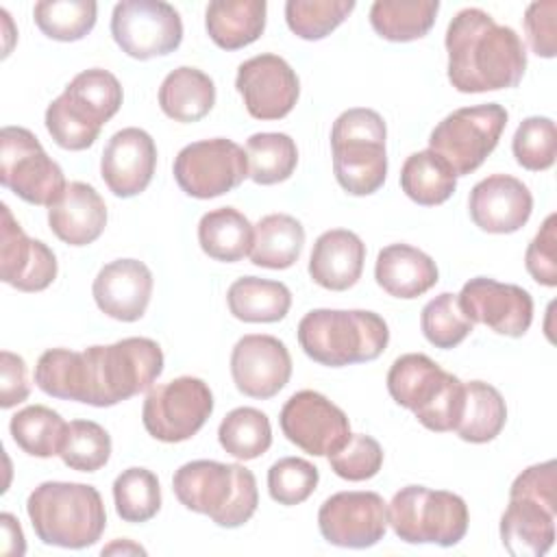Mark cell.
Returning <instances> with one entry per match:
<instances>
[{"instance_id":"cell-1","label":"cell","mask_w":557,"mask_h":557,"mask_svg":"<svg viewBox=\"0 0 557 557\" xmlns=\"http://www.w3.org/2000/svg\"><path fill=\"white\" fill-rule=\"evenodd\" d=\"M163 372V350L150 337H124L85 350L50 348L35 366V385L61 400L113 407L152 387Z\"/></svg>"},{"instance_id":"cell-2","label":"cell","mask_w":557,"mask_h":557,"mask_svg":"<svg viewBox=\"0 0 557 557\" xmlns=\"http://www.w3.org/2000/svg\"><path fill=\"white\" fill-rule=\"evenodd\" d=\"M448 81L461 94L516 87L527 70L520 35L476 7L461 9L446 28Z\"/></svg>"},{"instance_id":"cell-3","label":"cell","mask_w":557,"mask_h":557,"mask_svg":"<svg viewBox=\"0 0 557 557\" xmlns=\"http://www.w3.org/2000/svg\"><path fill=\"white\" fill-rule=\"evenodd\" d=\"M172 490L185 509L209 516L224 529H237L248 522L259 505L257 479L242 463L187 461L174 472Z\"/></svg>"},{"instance_id":"cell-4","label":"cell","mask_w":557,"mask_h":557,"mask_svg":"<svg viewBox=\"0 0 557 557\" xmlns=\"http://www.w3.org/2000/svg\"><path fill=\"white\" fill-rule=\"evenodd\" d=\"M26 513L44 544L74 550L96 544L107 527L100 492L74 481L39 483L28 494Z\"/></svg>"},{"instance_id":"cell-5","label":"cell","mask_w":557,"mask_h":557,"mask_svg":"<svg viewBox=\"0 0 557 557\" xmlns=\"http://www.w3.org/2000/svg\"><path fill=\"white\" fill-rule=\"evenodd\" d=\"M387 342V322L366 309H311L298 322L300 348L309 359L329 368L374 361Z\"/></svg>"},{"instance_id":"cell-6","label":"cell","mask_w":557,"mask_h":557,"mask_svg":"<svg viewBox=\"0 0 557 557\" xmlns=\"http://www.w3.org/2000/svg\"><path fill=\"white\" fill-rule=\"evenodd\" d=\"M557 463L529 466L509 487V505L500 516V542L511 557H542L555 544Z\"/></svg>"},{"instance_id":"cell-7","label":"cell","mask_w":557,"mask_h":557,"mask_svg":"<svg viewBox=\"0 0 557 557\" xmlns=\"http://www.w3.org/2000/svg\"><path fill=\"white\" fill-rule=\"evenodd\" d=\"M120 81L102 67L76 74L46 109V128L63 150L89 148L122 107Z\"/></svg>"},{"instance_id":"cell-8","label":"cell","mask_w":557,"mask_h":557,"mask_svg":"<svg viewBox=\"0 0 557 557\" xmlns=\"http://www.w3.org/2000/svg\"><path fill=\"white\" fill-rule=\"evenodd\" d=\"M387 392L429 431L446 433L459 424L466 383L422 352L400 355L392 363Z\"/></svg>"},{"instance_id":"cell-9","label":"cell","mask_w":557,"mask_h":557,"mask_svg":"<svg viewBox=\"0 0 557 557\" xmlns=\"http://www.w3.org/2000/svg\"><path fill=\"white\" fill-rule=\"evenodd\" d=\"M387 128L374 109L355 107L337 115L331 128L333 172L350 196L379 191L387 176Z\"/></svg>"},{"instance_id":"cell-10","label":"cell","mask_w":557,"mask_h":557,"mask_svg":"<svg viewBox=\"0 0 557 557\" xmlns=\"http://www.w3.org/2000/svg\"><path fill=\"white\" fill-rule=\"evenodd\" d=\"M387 524L407 544H459L470 524L468 505L448 490L400 487L387 505Z\"/></svg>"},{"instance_id":"cell-11","label":"cell","mask_w":557,"mask_h":557,"mask_svg":"<svg viewBox=\"0 0 557 557\" xmlns=\"http://www.w3.org/2000/svg\"><path fill=\"white\" fill-rule=\"evenodd\" d=\"M507 111L496 102L461 107L448 113L429 135V150L440 154L457 176L472 174L498 146Z\"/></svg>"},{"instance_id":"cell-12","label":"cell","mask_w":557,"mask_h":557,"mask_svg":"<svg viewBox=\"0 0 557 557\" xmlns=\"http://www.w3.org/2000/svg\"><path fill=\"white\" fill-rule=\"evenodd\" d=\"M0 183L28 205L52 207L67 183L61 165L24 126L0 131Z\"/></svg>"},{"instance_id":"cell-13","label":"cell","mask_w":557,"mask_h":557,"mask_svg":"<svg viewBox=\"0 0 557 557\" xmlns=\"http://www.w3.org/2000/svg\"><path fill=\"white\" fill-rule=\"evenodd\" d=\"M213 413V394L198 376H176L148 389L141 422L150 437L178 444L194 437Z\"/></svg>"},{"instance_id":"cell-14","label":"cell","mask_w":557,"mask_h":557,"mask_svg":"<svg viewBox=\"0 0 557 557\" xmlns=\"http://www.w3.org/2000/svg\"><path fill=\"white\" fill-rule=\"evenodd\" d=\"M172 172L187 196L209 200L233 191L248 178V157L233 139H200L178 150Z\"/></svg>"},{"instance_id":"cell-15","label":"cell","mask_w":557,"mask_h":557,"mask_svg":"<svg viewBox=\"0 0 557 557\" xmlns=\"http://www.w3.org/2000/svg\"><path fill=\"white\" fill-rule=\"evenodd\" d=\"M113 41L133 59L148 61L174 52L183 41V20L163 0H122L111 13Z\"/></svg>"},{"instance_id":"cell-16","label":"cell","mask_w":557,"mask_h":557,"mask_svg":"<svg viewBox=\"0 0 557 557\" xmlns=\"http://www.w3.org/2000/svg\"><path fill=\"white\" fill-rule=\"evenodd\" d=\"M278 424L292 444L313 457H329L350 437L348 416L313 389L292 394L281 409Z\"/></svg>"},{"instance_id":"cell-17","label":"cell","mask_w":557,"mask_h":557,"mask_svg":"<svg viewBox=\"0 0 557 557\" xmlns=\"http://www.w3.org/2000/svg\"><path fill=\"white\" fill-rule=\"evenodd\" d=\"M322 537L339 548H370L387 531V503L376 492H337L318 511Z\"/></svg>"},{"instance_id":"cell-18","label":"cell","mask_w":557,"mask_h":557,"mask_svg":"<svg viewBox=\"0 0 557 557\" xmlns=\"http://www.w3.org/2000/svg\"><path fill=\"white\" fill-rule=\"evenodd\" d=\"M457 300L472 324H485L498 335L522 337L533 322V298L513 283L474 276L461 287Z\"/></svg>"},{"instance_id":"cell-19","label":"cell","mask_w":557,"mask_h":557,"mask_svg":"<svg viewBox=\"0 0 557 557\" xmlns=\"http://www.w3.org/2000/svg\"><path fill=\"white\" fill-rule=\"evenodd\" d=\"M235 87L255 120L285 117L300 96L298 74L283 57L272 52L244 61L237 67Z\"/></svg>"},{"instance_id":"cell-20","label":"cell","mask_w":557,"mask_h":557,"mask_svg":"<svg viewBox=\"0 0 557 557\" xmlns=\"http://www.w3.org/2000/svg\"><path fill=\"white\" fill-rule=\"evenodd\" d=\"M231 376L244 396L268 400L289 383L292 355L274 335H244L231 352Z\"/></svg>"},{"instance_id":"cell-21","label":"cell","mask_w":557,"mask_h":557,"mask_svg":"<svg viewBox=\"0 0 557 557\" xmlns=\"http://www.w3.org/2000/svg\"><path fill=\"white\" fill-rule=\"evenodd\" d=\"M0 278L20 292H41L57 278V257L41 242L24 233L11 209L0 205Z\"/></svg>"},{"instance_id":"cell-22","label":"cell","mask_w":557,"mask_h":557,"mask_svg":"<svg viewBox=\"0 0 557 557\" xmlns=\"http://www.w3.org/2000/svg\"><path fill=\"white\" fill-rule=\"evenodd\" d=\"M157 168L154 139L137 126H126L111 135L100 157V176L117 198L141 194Z\"/></svg>"},{"instance_id":"cell-23","label":"cell","mask_w":557,"mask_h":557,"mask_svg":"<svg viewBox=\"0 0 557 557\" xmlns=\"http://www.w3.org/2000/svg\"><path fill=\"white\" fill-rule=\"evenodd\" d=\"M472 222L494 235L520 231L533 213V196L529 187L509 174H492L479 181L468 196Z\"/></svg>"},{"instance_id":"cell-24","label":"cell","mask_w":557,"mask_h":557,"mask_svg":"<svg viewBox=\"0 0 557 557\" xmlns=\"http://www.w3.org/2000/svg\"><path fill=\"white\" fill-rule=\"evenodd\" d=\"M152 272L139 259H115L100 268L91 294L98 309L120 322L139 320L152 296Z\"/></svg>"},{"instance_id":"cell-25","label":"cell","mask_w":557,"mask_h":557,"mask_svg":"<svg viewBox=\"0 0 557 557\" xmlns=\"http://www.w3.org/2000/svg\"><path fill=\"white\" fill-rule=\"evenodd\" d=\"M48 224L67 246H87L94 244L107 226V205L89 183L72 181L61 198L48 207Z\"/></svg>"},{"instance_id":"cell-26","label":"cell","mask_w":557,"mask_h":557,"mask_svg":"<svg viewBox=\"0 0 557 557\" xmlns=\"http://www.w3.org/2000/svg\"><path fill=\"white\" fill-rule=\"evenodd\" d=\"M366 244L348 228L324 231L309 257V276L324 289H350L363 272Z\"/></svg>"},{"instance_id":"cell-27","label":"cell","mask_w":557,"mask_h":557,"mask_svg":"<svg viewBox=\"0 0 557 557\" xmlns=\"http://www.w3.org/2000/svg\"><path fill=\"white\" fill-rule=\"evenodd\" d=\"M374 278L389 296L411 300L426 294L440 281V272L435 261L420 248L389 244L376 255Z\"/></svg>"},{"instance_id":"cell-28","label":"cell","mask_w":557,"mask_h":557,"mask_svg":"<svg viewBox=\"0 0 557 557\" xmlns=\"http://www.w3.org/2000/svg\"><path fill=\"white\" fill-rule=\"evenodd\" d=\"M265 0H213L205 11V28L222 50L250 46L265 30Z\"/></svg>"},{"instance_id":"cell-29","label":"cell","mask_w":557,"mask_h":557,"mask_svg":"<svg viewBox=\"0 0 557 557\" xmlns=\"http://www.w3.org/2000/svg\"><path fill=\"white\" fill-rule=\"evenodd\" d=\"M215 104V85L198 67L181 65L172 70L159 87V107L174 122H198Z\"/></svg>"},{"instance_id":"cell-30","label":"cell","mask_w":557,"mask_h":557,"mask_svg":"<svg viewBox=\"0 0 557 557\" xmlns=\"http://www.w3.org/2000/svg\"><path fill=\"white\" fill-rule=\"evenodd\" d=\"M255 226L235 207L207 211L198 222V244L215 261L235 263L250 255Z\"/></svg>"},{"instance_id":"cell-31","label":"cell","mask_w":557,"mask_h":557,"mask_svg":"<svg viewBox=\"0 0 557 557\" xmlns=\"http://www.w3.org/2000/svg\"><path fill=\"white\" fill-rule=\"evenodd\" d=\"M305 246V226L287 213L263 215L255 224L250 261L268 270L292 268Z\"/></svg>"},{"instance_id":"cell-32","label":"cell","mask_w":557,"mask_h":557,"mask_svg":"<svg viewBox=\"0 0 557 557\" xmlns=\"http://www.w3.org/2000/svg\"><path fill=\"white\" fill-rule=\"evenodd\" d=\"M226 305L242 322H278L292 307V292L281 281L242 276L231 283Z\"/></svg>"},{"instance_id":"cell-33","label":"cell","mask_w":557,"mask_h":557,"mask_svg":"<svg viewBox=\"0 0 557 557\" xmlns=\"http://www.w3.org/2000/svg\"><path fill=\"white\" fill-rule=\"evenodd\" d=\"M400 187L416 205L435 207L446 202L457 189V174L433 150L409 154L400 168Z\"/></svg>"},{"instance_id":"cell-34","label":"cell","mask_w":557,"mask_h":557,"mask_svg":"<svg viewBox=\"0 0 557 557\" xmlns=\"http://www.w3.org/2000/svg\"><path fill=\"white\" fill-rule=\"evenodd\" d=\"M437 11V0H376L370 7V24L383 39L405 44L424 37Z\"/></svg>"},{"instance_id":"cell-35","label":"cell","mask_w":557,"mask_h":557,"mask_svg":"<svg viewBox=\"0 0 557 557\" xmlns=\"http://www.w3.org/2000/svg\"><path fill=\"white\" fill-rule=\"evenodd\" d=\"M507 422V405L500 392L485 381L466 383V398L457 435L470 444H487L500 435Z\"/></svg>"},{"instance_id":"cell-36","label":"cell","mask_w":557,"mask_h":557,"mask_svg":"<svg viewBox=\"0 0 557 557\" xmlns=\"http://www.w3.org/2000/svg\"><path fill=\"white\" fill-rule=\"evenodd\" d=\"M13 442L30 457L48 459L59 455L67 435V422L46 405H28L11 416Z\"/></svg>"},{"instance_id":"cell-37","label":"cell","mask_w":557,"mask_h":557,"mask_svg":"<svg viewBox=\"0 0 557 557\" xmlns=\"http://www.w3.org/2000/svg\"><path fill=\"white\" fill-rule=\"evenodd\" d=\"M248 176L257 185L287 181L298 165L296 141L287 133H255L246 141Z\"/></svg>"},{"instance_id":"cell-38","label":"cell","mask_w":557,"mask_h":557,"mask_svg":"<svg viewBox=\"0 0 557 557\" xmlns=\"http://www.w3.org/2000/svg\"><path fill=\"white\" fill-rule=\"evenodd\" d=\"M218 440L231 457L242 461L257 459L272 446L270 418L255 407H237L222 418Z\"/></svg>"},{"instance_id":"cell-39","label":"cell","mask_w":557,"mask_h":557,"mask_svg":"<svg viewBox=\"0 0 557 557\" xmlns=\"http://www.w3.org/2000/svg\"><path fill=\"white\" fill-rule=\"evenodd\" d=\"M115 511L124 522L152 520L161 509V485L148 468H126L113 481Z\"/></svg>"},{"instance_id":"cell-40","label":"cell","mask_w":557,"mask_h":557,"mask_svg":"<svg viewBox=\"0 0 557 557\" xmlns=\"http://www.w3.org/2000/svg\"><path fill=\"white\" fill-rule=\"evenodd\" d=\"M37 28L57 41H78L96 26L94 0H41L33 7Z\"/></svg>"},{"instance_id":"cell-41","label":"cell","mask_w":557,"mask_h":557,"mask_svg":"<svg viewBox=\"0 0 557 557\" xmlns=\"http://www.w3.org/2000/svg\"><path fill=\"white\" fill-rule=\"evenodd\" d=\"M352 9V0H287L285 22L296 37L318 41L331 35Z\"/></svg>"},{"instance_id":"cell-42","label":"cell","mask_w":557,"mask_h":557,"mask_svg":"<svg viewBox=\"0 0 557 557\" xmlns=\"http://www.w3.org/2000/svg\"><path fill=\"white\" fill-rule=\"evenodd\" d=\"M420 329L429 344L448 350L459 346L472 333L474 324L461 311L457 294L442 292L422 307Z\"/></svg>"},{"instance_id":"cell-43","label":"cell","mask_w":557,"mask_h":557,"mask_svg":"<svg viewBox=\"0 0 557 557\" xmlns=\"http://www.w3.org/2000/svg\"><path fill=\"white\" fill-rule=\"evenodd\" d=\"M59 457L70 470L96 472L111 457V435L94 420H72Z\"/></svg>"},{"instance_id":"cell-44","label":"cell","mask_w":557,"mask_h":557,"mask_svg":"<svg viewBox=\"0 0 557 557\" xmlns=\"http://www.w3.org/2000/svg\"><path fill=\"white\" fill-rule=\"evenodd\" d=\"M518 165L531 172H544L553 168L557 157V131L555 122L544 115H531L520 122L511 141Z\"/></svg>"},{"instance_id":"cell-45","label":"cell","mask_w":557,"mask_h":557,"mask_svg":"<svg viewBox=\"0 0 557 557\" xmlns=\"http://www.w3.org/2000/svg\"><path fill=\"white\" fill-rule=\"evenodd\" d=\"M318 481V468L302 457H283L268 470L270 498L285 507L305 503L315 492Z\"/></svg>"},{"instance_id":"cell-46","label":"cell","mask_w":557,"mask_h":557,"mask_svg":"<svg viewBox=\"0 0 557 557\" xmlns=\"http://www.w3.org/2000/svg\"><path fill=\"white\" fill-rule=\"evenodd\" d=\"M329 466L344 481H368L383 466V448L366 433H350L346 444L329 455Z\"/></svg>"},{"instance_id":"cell-47","label":"cell","mask_w":557,"mask_h":557,"mask_svg":"<svg viewBox=\"0 0 557 557\" xmlns=\"http://www.w3.org/2000/svg\"><path fill=\"white\" fill-rule=\"evenodd\" d=\"M527 272L540 285H557V215L550 213L524 252Z\"/></svg>"},{"instance_id":"cell-48","label":"cell","mask_w":557,"mask_h":557,"mask_svg":"<svg viewBox=\"0 0 557 557\" xmlns=\"http://www.w3.org/2000/svg\"><path fill=\"white\" fill-rule=\"evenodd\" d=\"M555 0L531 2L524 11V30L531 50L537 57L553 59L557 54V35H555Z\"/></svg>"},{"instance_id":"cell-49","label":"cell","mask_w":557,"mask_h":557,"mask_svg":"<svg viewBox=\"0 0 557 557\" xmlns=\"http://www.w3.org/2000/svg\"><path fill=\"white\" fill-rule=\"evenodd\" d=\"M30 394L28 376H26V361L11 352H0V407L11 409L24 403Z\"/></svg>"},{"instance_id":"cell-50","label":"cell","mask_w":557,"mask_h":557,"mask_svg":"<svg viewBox=\"0 0 557 557\" xmlns=\"http://www.w3.org/2000/svg\"><path fill=\"white\" fill-rule=\"evenodd\" d=\"M0 527H2V553L4 555H24L26 553V544H24V533L22 527L17 522L15 516L11 513H2L0 516Z\"/></svg>"},{"instance_id":"cell-51","label":"cell","mask_w":557,"mask_h":557,"mask_svg":"<svg viewBox=\"0 0 557 557\" xmlns=\"http://www.w3.org/2000/svg\"><path fill=\"white\" fill-rule=\"evenodd\" d=\"M115 553H122V555H146V548H141L139 544H135L131 540H115V542H111L109 546L102 548V555H115Z\"/></svg>"}]
</instances>
